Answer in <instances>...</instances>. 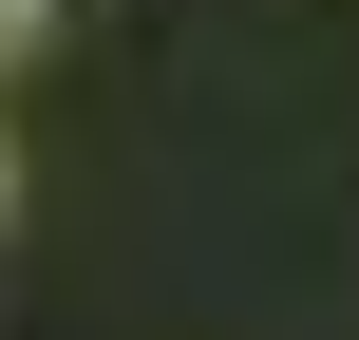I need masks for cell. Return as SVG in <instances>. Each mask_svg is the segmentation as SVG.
I'll return each instance as SVG.
<instances>
[{
  "mask_svg": "<svg viewBox=\"0 0 359 340\" xmlns=\"http://www.w3.org/2000/svg\"><path fill=\"white\" fill-rule=\"evenodd\" d=\"M19 19H57V0H19Z\"/></svg>",
  "mask_w": 359,
  "mask_h": 340,
  "instance_id": "2",
  "label": "cell"
},
{
  "mask_svg": "<svg viewBox=\"0 0 359 340\" xmlns=\"http://www.w3.org/2000/svg\"><path fill=\"white\" fill-rule=\"evenodd\" d=\"M0 227H19V132H0Z\"/></svg>",
  "mask_w": 359,
  "mask_h": 340,
  "instance_id": "1",
  "label": "cell"
}]
</instances>
